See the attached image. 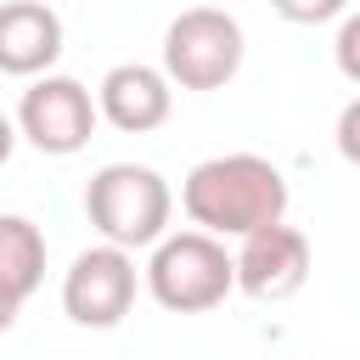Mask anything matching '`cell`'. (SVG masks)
Wrapping results in <instances>:
<instances>
[{
    "mask_svg": "<svg viewBox=\"0 0 360 360\" xmlns=\"http://www.w3.org/2000/svg\"><path fill=\"white\" fill-rule=\"evenodd\" d=\"M338 152H343V163L360 169V96L338 112Z\"/></svg>",
    "mask_w": 360,
    "mask_h": 360,
    "instance_id": "cell-13",
    "label": "cell"
},
{
    "mask_svg": "<svg viewBox=\"0 0 360 360\" xmlns=\"http://www.w3.org/2000/svg\"><path fill=\"white\" fill-rule=\"evenodd\" d=\"M304 281H309V236H304V231H292L287 219H276V225L242 236L236 287H242L248 298L281 304V298H292Z\"/></svg>",
    "mask_w": 360,
    "mask_h": 360,
    "instance_id": "cell-7",
    "label": "cell"
},
{
    "mask_svg": "<svg viewBox=\"0 0 360 360\" xmlns=\"http://www.w3.org/2000/svg\"><path fill=\"white\" fill-rule=\"evenodd\" d=\"M180 202H186L197 231L248 236V231H264V225L287 219V180L259 152H225V158H202L186 174Z\"/></svg>",
    "mask_w": 360,
    "mask_h": 360,
    "instance_id": "cell-1",
    "label": "cell"
},
{
    "mask_svg": "<svg viewBox=\"0 0 360 360\" xmlns=\"http://www.w3.org/2000/svg\"><path fill=\"white\" fill-rule=\"evenodd\" d=\"M17 152V129H11V118L0 112V169H6V158Z\"/></svg>",
    "mask_w": 360,
    "mask_h": 360,
    "instance_id": "cell-14",
    "label": "cell"
},
{
    "mask_svg": "<svg viewBox=\"0 0 360 360\" xmlns=\"http://www.w3.org/2000/svg\"><path fill=\"white\" fill-rule=\"evenodd\" d=\"M174 107V90H169V73L163 68H146V62H118L107 68L101 90H96V112L124 129V135H146L169 118Z\"/></svg>",
    "mask_w": 360,
    "mask_h": 360,
    "instance_id": "cell-8",
    "label": "cell"
},
{
    "mask_svg": "<svg viewBox=\"0 0 360 360\" xmlns=\"http://www.w3.org/2000/svg\"><path fill=\"white\" fill-rule=\"evenodd\" d=\"M248 56L242 22L219 6H191L163 34V73L180 90H225Z\"/></svg>",
    "mask_w": 360,
    "mask_h": 360,
    "instance_id": "cell-4",
    "label": "cell"
},
{
    "mask_svg": "<svg viewBox=\"0 0 360 360\" xmlns=\"http://www.w3.org/2000/svg\"><path fill=\"white\" fill-rule=\"evenodd\" d=\"M129 304H135V259L124 248L101 242V248H84L68 264V276H62V309H68L73 326L107 332V326H118L129 315Z\"/></svg>",
    "mask_w": 360,
    "mask_h": 360,
    "instance_id": "cell-6",
    "label": "cell"
},
{
    "mask_svg": "<svg viewBox=\"0 0 360 360\" xmlns=\"http://www.w3.org/2000/svg\"><path fill=\"white\" fill-rule=\"evenodd\" d=\"M45 281V236L34 219L22 214H0V292H11L17 304L34 298Z\"/></svg>",
    "mask_w": 360,
    "mask_h": 360,
    "instance_id": "cell-10",
    "label": "cell"
},
{
    "mask_svg": "<svg viewBox=\"0 0 360 360\" xmlns=\"http://www.w3.org/2000/svg\"><path fill=\"white\" fill-rule=\"evenodd\" d=\"M332 62L349 84H360V11H343L338 22V39H332Z\"/></svg>",
    "mask_w": 360,
    "mask_h": 360,
    "instance_id": "cell-11",
    "label": "cell"
},
{
    "mask_svg": "<svg viewBox=\"0 0 360 360\" xmlns=\"http://www.w3.org/2000/svg\"><path fill=\"white\" fill-rule=\"evenodd\" d=\"M17 309H22V304H17L11 292H0V332H11V321H17Z\"/></svg>",
    "mask_w": 360,
    "mask_h": 360,
    "instance_id": "cell-15",
    "label": "cell"
},
{
    "mask_svg": "<svg viewBox=\"0 0 360 360\" xmlns=\"http://www.w3.org/2000/svg\"><path fill=\"white\" fill-rule=\"evenodd\" d=\"M236 287V259L225 253L219 236L208 231H163L152 242L146 259V292L169 309V315H202L214 304H225Z\"/></svg>",
    "mask_w": 360,
    "mask_h": 360,
    "instance_id": "cell-3",
    "label": "cell"
},
{
    "mask_svg": "<svg viewBox=\"0 0 360 360\" xmlns=\"http://www.w3.org/2000/svg\"><path fill=\"white\" fill-rule=\"evenodd\" d=\"M62 56V17L45 0H6L0 6V73L39 79Z\"/></svg>",
    "mask_w": 360,
    "mask_h": 360,
    "instance_id": "cell-9",
    "label": "cell"
},
{
    "mask_svg": "<svg viewBox=\"0 0 360 360\" xmlns=\"http://www.w3.org/2000/svg\"><path fill=\"white\" fill-rule=\"evenodd\" d=\"M96 101L79 79L68 73H39L28 90H22V107H17V135L28 146H39L45 158H73L90 146L96 135Z\"/></svg>",
    "mask_w": 360,
    "mask_h": 360,
    "instance_id": "cell-5",
    "label": "cell"
},
{
    "mask_svg": "<svg viewBox=\"0 0 360 360\" xmlns=\"http://www.w3.org/2000/svg\"><path fill=\"white\" fill-rule=\"evenodd\" d=\"M270 6L298 28H315V22H332V17L349 11V0H270Z\"/></svg>",
    "mask_w": 360,
    "mask_h": 360,
    "instance_id": "cell-12",
    "label": "cell"
},
{
    "mask_svg": "<svg viewBox=\"0 0 360 360\" xmlns=\"http://www.w3.org/2000/svg\"><path fill=\"white\" fill-rule=\"evenodd\" d=\"M169 208H174V191L158 169L146 163H107L90 174L84 186V214L90 225L101 231V242L135 253V248H152L163 231H169Z\"/></svg>",
    "mask_w": 360,
    "mask_h": 360,
    "instance_id": "cell-2",
    "label": "cell"
}]
</instances>
